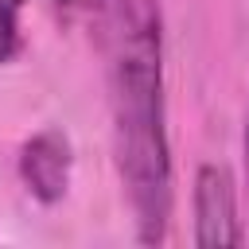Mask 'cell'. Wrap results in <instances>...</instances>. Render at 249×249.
<instances>
[{"label": "cell", "instance_id": "cell-3", "mask_svg": "<svg viewBox=\"0 0 249 249\" xmlns=\"http://www.w3.org/2000/svg\"><path fill=\"white\" fill-rule=\"evenodd\" d=\"M19 179L31 198L43 206H54L70 191V171H74V148L62 128H39L35 136L23 140L19 148Z\"/></svg>", "mask_w": 249, "mask_h": 249}, {"label": "cell", "instance_id": "cell-2", "mask_svg": "<svg viewBox=\"0 0 249 249\" xmlns=\"http://www.w3.org/2000/svg\"><path fill=\"white\" fill-rule=\"evenodd\" d=\"M191 218H195V245L202 249H226L245 241L233 175L222 163H198L191 187Z\"/></svg>", "mask_w": 249, "mask_h": 249}, {"label": "cell", "instance_id": "cell-5", "mask_svg": "<svg viewBox=\"0 0 249 249\" xmlns=\"http://www.w3.org/2000/svg\"><path fill=\"white\" fill-rule=\"evenodd\" d=\"M241 152H245V187H249V101H245V136H241Z\"/></svg>", "mask_w": 249, "mask_h": 249}, {"label": "cell", "instance_id": "cell-1", "mask_svg": "<svg viewBox=\"0 0 249 249\" xmlns=\"http://www.w3.org/2000/svg\"><path fill=\"white\" fill-rule=\"evenodd\" d=\"M109 89V136L136 241L160 245L175 210L160 0H82Z\"/></svg>", "mask_w": 249, "mask_h": 249}, {"label": "cell", "instance_id": "cell-4", "mask_svg": "<svg viewBox=\"0 0 249 249\" xmlns=\"http://www.w3.org/2000/svg\"><path fill=\"white\" fill-rule=\"evenodd\" d=\"M23 4L27 0H0V62H12L23 47V31H19ZM66 4H82V0H66Z\"/></svg>", "mask_w": 249, "mask_h": 249}]
</instances>
